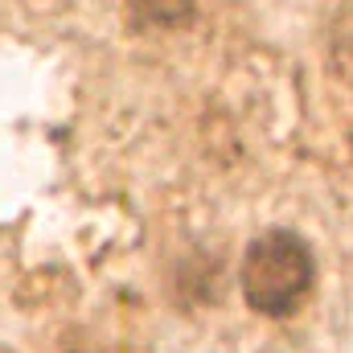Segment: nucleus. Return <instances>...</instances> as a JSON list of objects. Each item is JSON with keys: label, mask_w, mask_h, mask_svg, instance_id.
Masks as SVG:
<instances>
[{"label": "nucleus", "mask_w": 353, "mask_h": 353, "mask_svg": "<svg viewBox=\"0 0 353 353\" xmlns=\"http://www.w3.org/2000/svg\"><path fill=\"white\" fill-rule=\"evenodd\" d=\"M312 279H316L312 251L292 230H267L243 255V300L271 321L292 316L312 292Z\"/></svg>", "instance_id": "obj_1"}, {"label": "nucleus", "mask_w": 353, "mask_h": 353, "mask_svg": "<svg viewBox=\"0 0 353 353\" xmlns=\"http://www.w3.org/2000/svg\"><path fill=\"white\" fill-rule=\"evenodd\" d=\"M128 8H132L144 25H157V29H181V25L193 21L197 0H128Z\"/></svg>", "instance_id": "obj_2"}]
</instances>
